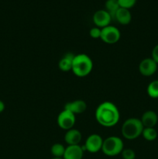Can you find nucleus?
I'll use <instances>...</instances> for the list:
<instances>
[{
	"label": "nucleus",
	"instance_id": "f257e3e1",
	"mask_svg": "<svg viewBox=\"0 0 158 159\" xmlns=\"http://www.w3.org/2000/svg\"><path fill=\"white\" fill-rule=\"evenodd\" d=\"M97 122L105 127H112L119 123L120 114L117 107L111 102L99 104L94 113Z\"/></svg>",
	"mask_w": 158,
	"mask_h": 159
},
{
	"label": "nucleus",
	"instance_id": "f03ea898",
	"mask_svg": "<svg viewBox=\"0 0 158 159\" xmlns=\"http://www.w3.org/2000/svg\"><path fill=\"white\" fill-rule=\"evenodd\" d=\"M92 68L93 61L89 56L85 54H79L74 56L71 71L76 76L79 78L85 77L91 72Z\"/></svg>",
	"mask_w": 158,
	"mask_h": 159
},
{
	"label": "nucleus",
	"instance_id": "7ed1b4c3",
	"mask_svg": "<svg viewBox=\"0 0 158 159\" xmlns=\"http://www.w3.org/2000/svg\"><path fill=\"white\" fill-rule=\"evenodd\" d=\"M144 127L140 119L129 118L123 123L121 129L122 137L127 140H134L142 135Z\"/></svg>",
	"mask_w": 158,
	"mask_h": 159
},
{
	"label": "nucleus",
	"instance_id": "20e7f679",
	"mask_svg": "<svg viewBox=\"0 0 158 159\" xmlns=\"http://www.w3.org/2000/svg\"><path fill=\"white\" fill-rule=\"evenodd\" d=\"M124 149V144L120 138L111 136L105 138L103 141L102 152L106 156L114 157L122 153Z\"/></svg>",
	"mask_w": 158,
	"mask_h": 159
},
{
	"label": "nucleus",
	"instance_id": "39448f33",
	"mask_svg": "<svg viewBox=\"0 0 158 159\" xmlns=\"http://www.w3.org/2000/svg\"><path fill=\"white\" fill-rule=\"evenodd\" d=\"M121 37L120 31L114 26H107L102 28L100 39L107 44H114L119 40Z\"/></svg>",
	"mask_w": 158,
	"mask_h": 159
},
{
	"label": "nucleus",
	"instance_id": "423d86ee",
	"mask_svg": "<svg viewBox=\"0 0 158 159\" xmlns=\"http://www.w3.org/2000/svg\"><path fill=\"white\" fill-rule=\"evenodd\" d=\"M76 122L75 115L69 110L64 109L63 111L59 113L57 119V125L63 130H68L72 129Z\"/></svg>",
	"mask_w": 158,
	"mask_h": 159
},
{
	"label": "nucleus",
	"instance_id": "0eeeda50",
	"mask_svg": "<svg viewBox=\"0 0 158 159\" xmlns=\"http://www.w3.org/2000/svg\"><path fill=\"white\" fill-rule=\"evenodd\" d=\"M103 141L102 137L97 134H93L89 135L83 146V150L87 151L90 153H97L99 151H102Z\"/></svg>",
	"mask_w": 158,
	"mask_h": 159
},
{
	"label": "nucleus",
	"instance_id": "6e6552de",
	"mask_svg": "<svg viewBox=\"0 0 158 159\" xmlns=\"http://www.w3.org/2000/svg\"><path fill=\"white\" fill-rule=\"evenodd\" d=\"M157 64L152 57L145 58L141 61L139 65V71L142 75L149 77L153 75L157 70Z\"/></svg>",
	"mask_w": 158,
	"mask_h": 159
},
{
	"label": "nucleus",
	"instance_id": "1a4fd4ad",
	"mask_svg": "<svg viewBox=\"0 0 158 159\" xmlns=\"http://www.w3.org/2000/svg\"><path fill=\"white\" fill-rule=\"evenodd\" d=\"M112 16L105 9H99L93 15V22L99 28H104L109 26L112 21Z\"/></svg>",
	"mask_w": 158,
	"mask_h": 159
},
{
	"label": "nucleus",
	"instance_id": "9d476101",
	"mask_svg": "<svg viewBox=\"0 0 158 159\" xmlns=\"http://www.w3.org/2000/svg\"><path fill=\"white\" fill-rule=\"evenodd\" d=\"M83 148L77 145H68L65 149L64 159H82L84 155Z\"/></svg>",
	"mask_w": 158,
	"mask_h": 159
},
{
	"label": "nucleus",
	"instance_id": "9b49d317",
	"mask_svg": "<svg viewBox=\"0 0 158 159\" xmlns=\"http://www.w3.org/2000/svg\"><path fill=\"white\" fill-rule=\"evenodd\" d=\"M64 109L69 110L74 115L81 114L86 110L87 104L85 101L78 99V100H74L66 103L64 106Z\"/></svg>",
	"mask_w": 158,
	"mask_h": 159
},
{
	"label": "nucleus",
	"instance_id": "f8f14e48",
	"mask_svg": "<svg viewBox=\"0 0 158 159\" xmlns=\"http://www.w3.org/2000/svg\"><path fill=\"white\" fill-rule=\"evenodd\" d=\"M82 135L77 129H70L64 134V141L68 145H77L81 141Z\"/></svg>",
	"mask_w": 158,
	"mask_h": 159
},
{
	"label": "nucleus",
	"instance_id": "ddd939ff",
	"mask_svg": "<svg viewBox=\"0 0 158 159\" xmlns=\"http://www.w3.org/2000/svg\"><path fill=\"white\" fill-rule=\"evenodd\" d=\"M144 127H154L158 122V116L153 110H147L140 119Z\"/></svg>",
	"mask_w": 158,
	"mask_h": 159
},
{
	"label": "nucleus",
	"instance_id": "4468645a",
	"mask_svg": "<svg viewBox=\"0 0 158 159\" xmlns=\"http://www.w3.org/2000/svg\"><path fill=\"white\" fill-rule=\"evenodd\" d=\"M114 18L122 25H128L132 20V15L129 9L120 7L115 14Z\"/></svg>",
	"mask_w": 158,
	"mask_h": 159
},
{
	"label": "nucleus",
	"instance_id": "2eb2a0df",
	"mask_svg": "<svg viewBox=\"0 0 158 159\" xmlns=\"http://www.w3.org/2000/svg\"><path fill=\"white\" fill-rule=\"evenodd\" d=\"M74 54L71 53H68L60 60L58 63V67L60 70L62 71H71L72 68L73 60L74 58Z\"/></svg>",
	"mask_w": 158,
	"mask_h": 159
},
{
	"label": "nucleus",
	"instance_id": "dca6fc26",
	"mask_svg": "<svg viewBox=\"0 0 158 159\" xmlns=\"http://www.w3.org/2000/svg\"><path fill=\"white\" fill-rule=\"evenodd\" d=\"M120 8L118 0H106L105 2V10L111 15L112 18L115 16L116 11Z\"/></svg>",
	"mask_w": 158,
	"mask_h": 159
},
{
	"label": "nucleus",
	"instance_id": "f3484780",
	"mask_svg": "<svg viewBox=\"0 0 158 159\" xmlns=\"http://www.w3.org/2000/svg\"><path fill=\"white\" fill-rule=\"evenodd\" d=\"M65 149H66V148L63 144H60V143H56V144H53L50 148L51 155L54 158H63Z\"/></svg>",
	"mask_w": 158,
	"mask_h": 159
},
{
	"label": "nucleus",
	"instance_id": "a211bd4d",
	"mask_svg": "<svg viewBox=\"0 0 158 159\" xmlns=\"http://www.w3.org/2000/svg\"><path fill=\"white\" fill-rule=\"evenodd\" d=\"M142 136L144 139L148 141H154L157 138V132L154 127H144Z\"/></svg>",
	"mask_w": 158,
	"mask_h": 159
},
{
	"label": "nucleus",
	"instance_id": "6ab92c4d",
	"mask_svg": "<svg viewBox=\"0 0 158 159\" xmlns=\"http://www.w3.org/2000/svg\"><path fill=\"white\" fill-rule=\"evenodd\" d=\"M147 94L153 99L158 98V81L155 80L150 82L147 86Z\"/></svg>",
	"mask_w": 158,
	"mask_h": 159
},
{
	"label": "nucleus",
	"instance_id": "aec40b11",
	"mask_svg": "<svg viewBox=\"0 0 158 159\" xmlns=\"http://www.w3.org/2000/svg\"><path fill=\"white\" fill-rule=\"evenodd\" d=\"M122 157L123 159H135L136 158V153L131 148L123 149L122 152Z\"/></svg>",
	"mask_w": 158,
	"mask_h": 159
},
{
	"label": "nucleus",
	"instance_id": "412c9836",
	"mask_svg": "<svg viewBox=\"0 0 158 159\" xmlns=\"http://www.w3.org/2000/svg\"><path fill=\"white\" fill-rule=\"evenodd\" d=\"M120 7L125 8V9H129L130 8L135 6L136 2V0H118Z\"/></svg>",
	"mask_w": 158,
	"mask_h": 159
},
{
	"label": "nucleus",
	"instance_id": "4be33fe9",
	"mask_svg": "<svg viewBox=\"0 0 158 159\" xmlns=\"http://www.w3.org/2000/svg\"><path fill=\"white\" fill-rule=\"evenodd\" d=\"M101 33H102V29L96 26V27H93L90 30L89 35L93 39H100Z\"/></svg>",
	"mask_w": 158,
	"mask_h": 159
},
{
	"label": "nucleus",
	"instance_id": "5701e85b",
	"mask_svg": "<svg viewBox=\"0 0 158 159\" xmlns=\"http://www.w3.org/2000/svg\"><path fill=\"white\" fill-rule=\"evenodd\" d=\"M152 58L158 65V44H156L152 51Z\"/></svg>",
	"mask_w": 158,
	"mask_h": 159
},
{
	"label": "nucleus",
	"instance_id": "b1692460",
	"mask_svg": "<svg viewBox=\"0 0 158 159\" xmlns=\"http://www.w3.org/2000/svg\"><path fill=\"white\" fill-rule=\"evenodd\" d=\"M5 108H6V107H5V103L2 102V101L0 100V113H2L3 111H4Z\"/></svg>",
	"mask_w": 158,
	"mask_h": 159
},
{
	"label": "nucleus",
	"instance_id": "393cba45",
	"mask_svg": "<svg viewBox=\"0 0 158 159\" xmlns=\"http://www.w3.org/2000/svg\"><path fill=\"white\" fill-rule=\"evenodd\" d=\"M52 159H64L63 158H54H54H53Z\"/></svg>",
	"mask_w": 158,
	"mask_h": 159
},
{
	"label": "nucleus",
	"instance_id": "a878e982",
	"mask_svg": "<svg viewBox=\"0 0 158 159\" xmlns=\"http://www.w3.org/2000/svg\"><path fill=\"white\" fill-rule=\"evenodd\" d=\"M157 81H158V79H157Z\"/></svg>",
	"mask_w": 158,
	"mask_h": 159
}]
</instances>
